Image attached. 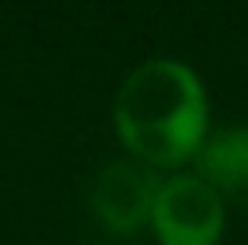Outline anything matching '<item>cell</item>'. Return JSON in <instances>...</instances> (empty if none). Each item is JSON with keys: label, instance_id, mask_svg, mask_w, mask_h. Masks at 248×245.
<instances>
[{"label": "cell", "instance_id": "cell-1", "mask_svg": "<svg viewBox=\"0 0 248 245\" xmlns=\"http://www.w3.org/2000/svg\"><path fill=\"white\" fill-rule=\"evenodd\" d=\"M209 126L205 87L173 58H155L130 72L115 98V130L148 166H180L198 159Z\"/></svg>", "mask_w": 248, "mask_h": 245}, {"label": "cell", "instance_id": "cell-2", "mask_svg": "<svg viewBox=\"0 0 248 245\" xmlns=\"http://www.w3.org/2000/svg\"><path fill=\"white\" fill-rule=\"evenodd\" d=\"M223 195L202 177H169L155 195L151 227L158 245H216L223 234Z\"/></svg>", "mask_w": 248, "mask_h": 245}, {"label": "cell", "instance_id": "cell-3", "mask_svg": "<svg viewBox=\"0 0 248 245\" xmlns=\"http://www.w3.org/2000/svg\"><path fill=\"white\" fill-rule=\"evenodd\" d=\"M162 184L151 177V170L137 163H112L97 173L90 188V206L97 220L115 234H130L144 220H151L155 195Z\"/></svg>", "mask_w": 248, "mask_h": 245}, {"label": "cell", "instance_id": "cell-4", "mask_svg": "<svg viewBox=\"0 0 248 245\" xmlns=\"http://www.w3.org/2000/svg\"><path fill=\"white\" fill-rule=\"evenodd\" d=\"M198 177L223 195H248V130L234 126L209 137L198 151Z\"/></svg>", "mask_w": 248, "mask_h": 245}]
</instances>
